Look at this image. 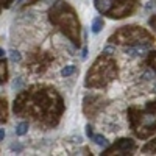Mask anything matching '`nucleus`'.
Returning a JSON list of instances; mask_svg holds the SVG:
<instances>
[{
  "instance_id": "0eeeda50",
  "label": "nucleus",
  "mask_w": 156,
  "mask_h": 156,
  "mask_svg": "<svg viewBox=\"0 0 156 156\" xmlns=\"http://www.w3.org/2000/svg\"><path fill=\"white\" fill-rule=\"evenodd\" d=\"M22 84H23V81H22V78H20V76H17L16 80L12 81V84H11V86H12V89H16V90H19V89L22 87Z\"/></svg>"
},
{
  "instance_id": "6e6552de",
  "label": "nucleus",
  "mask_w": 156,
  "mask_h": 156,
  "mask_svg": "<svg viewBox=\"0 0 156 156\" xmlns=\"http://www.w3.org/2000/svg\"><path fill=\"white\" fill-rule=\"evenodd\" d=\"M11 150H16V151H22V145H20V144H12V145H11Z\"/></svg>"
},
{
  "instance_id": "20e7f679",
  "label": "nucleus",
  "mask_w": 156,
  "mask_h": 156,
  "mask_svg": "<svg viewBox=\"0 0 156 156\" xmlns=\"http://www.w3.org/2000/svg\"><path fill=\"white\" fill-rule=\"evenodd\" d=\"M28 133V123L27 122H20L17 126H16V134L17 136H23Z\"/></svg>"
},
{
  "instance_id": "39448f33",
  "label": "nucleus",
  "mask_w": 156,
  "mask_h": 156,
  "mask_svg": "<svg viewBox=\"0 0 156 156\" xmlns=\"http://www.w3.org/2000/svg\"><path fill=\"white\" fill-rule=\"evenodd\" d=\"M8 56H9V59H11L12 62H20V61H22V55L19 53L17 50H14V48H11V50L8 51Z\"/></svg>"
},
{
  "instance_id": "423d86ee",
  "label": "nucleus",
  "mask_w": 156,
  "mask_h": 156,
  "mask_svg": "<svg viewBox=\"0 0 156 156\" xmlns=\"http://www.w3.org/2000/svg\"><path fill=\"white\" fill-rule=\"evenodd\" d=\"M75 72V66H66L62 70H61V75L62 76H69V75H72Z\"/></svg>"
},
{
  "instance_id": "f03ea898",
  "label": "nucleus",
  "mask_w": 156,
  "mask_h": 156,
  "mask_svg": "<svg viewBox=\"0 0 156 156\" xmlns=\"http://www.w3.org/2000/svg\"><path fill=\"white\" fill-rule=\"evenodd\" d=\"M92 140L95 142V144H97L98 147H103V148L109 145L108 139H106V137H103V136H100V134H94V136H92Z\"/></svg>"
},
{
  "instance_id": "f8f14e48",
  "label": "nucleus",
  "mask_w": 156,
  "mask_h": 156,
  "mask_svg": "<svg viewBox=\"0 0 156 156\" xmlns=\"http://www.w3.org/2000/svg\"><path fill=\"white\" fill-rule=\"evenodd\" d=\"M86 53H87V48H83V51H81V58L83 59L86 58Z\"/></svg>"
},
{
  "instance_id": "7ed1b4c3",
  "label": "nucleus",
  "mask_w": 156,
  "mask_h": 156,
  "mask_svg": "<svg viewBox=\"0 0 156 156\" xmlns=\"http://www.w3.org/2000/svg\"><path fill=\"white\" fill-rule=\"evenodd\" d=\"M101 28H103V20L101 19H98V17H95L94 20H92V25H90V30H92V33H100L101 31Z\"/></svg>"
},
{
  "instance_id": "9d476101",
  "label": "nucleus",
  "mask_w": 156,
  "mask_h": 156,
  "mask_svg": "<svg viewBox=\"0 0 156 156\" xmlns=\"http://www.w3.org/2000/svg\"><path fill=\"white\" fill-rule=\"evenodd\" d=\"M86 133H87V136H89L90 139H92V136H94V133H92V128H90L89 125L86 126Z\"/></svg>"
},
{
  "instance_id": "9b49d317",
  "label": "nucleus",
  "mask_w": 156,
  "mask_h": 156,
  "mask_svg": "<svg viewBox=\"0 0 156 156\" xmlns=\"http://www.w3.org/2000/svg\"><path fill=\"white\" fill-rule=\"evenodd\" d=\"M3 137H5V129L0 128V140H3Z\"/></svg>"
},
{
  "instance_id": "f257e3e1",
  "label": "nucleus",
  "mask_w": 156,
  "mask_h": 156,
  "mask_svg": "<svg viewBox=\"0 0 156 156\" xmlns=\"http://www.w3.org/2000/svg\"><path fill=\"white\" fill-rule=\"evenodd\" d=\"M147 48H148V44L137 45V47H128V48L125 50V53H126L128 56H142Z\"/></svg>"
},
{
  "instance_id": "ddd939ff",
  "label": "nucleus",
  "mask_w": 156,
  "mask_h": 156,
  "mask_svg": "<svg viewBox=\"0 0 156 156\" xmlns=\"http://www.w3.org/2000/svg\"><path fill=\"white\" fill-rule=\"evenodd\" d=\"M5 55H6V51H5L3 48H0V58H3Z\"/></svg>"
},
{
  "instance_id": "1a4fd4ad",
  "label": "nucleus",
  "mask_w": 156,
  "mask_h": 156,
  "mask_svg": "<svg viewBox=\"0 0 156 156\" xmlns=\"http://www.w3.org/2000/svg\"><path fill=\"white\" fill-rule=\"evenodd\" d=\"M103 51H105V53H108V55H111V53H115V50H114L112 47H105V50H103Z\"/></svg>"
}]
</instances>
